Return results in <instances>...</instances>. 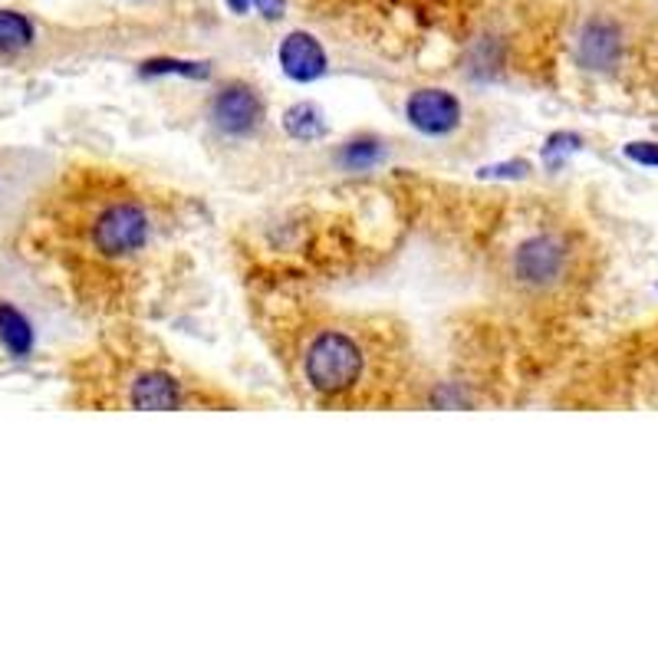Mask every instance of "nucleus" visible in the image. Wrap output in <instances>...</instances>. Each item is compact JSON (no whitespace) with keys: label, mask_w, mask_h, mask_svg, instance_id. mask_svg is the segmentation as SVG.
<instances>
[{"label":"nucleus","mask_w":658,"mask_h":658,"mask_svg":"<svg viewBox=\"0 0 658 658\" xmlns=\"http://www.w3.org/2000/svg\"><path fill=\"white\" fill-rule=\"evenodd\" d=\"M303 379L322 398H343L359 389L366 376L363 343L340 326H326L306 340L303 350Z\"/></svg>","instance_id":"1"},{"label":"nucleus","mask_w":658,"mask_h":658,"mask_svg":"<svg viewBox=\"0 0 658 658\" xmlns=\"http://www.w3.org/2000/svg\"><path fill=\"white\" fill-rule=\"evenodd\" d=\"M152 241V214L149 207L126 194L109 198L89 225V244L102 261H129L142 254Z\"/></svg>","instance_id":"2"},{"label":"nucleus","mask_w":658,"mask_h":658,"mask_svg":"<svg viewBox=\"0 0 658 658\" xmlns=\"http://www.w3.org/2000/svg\"><path fill=\"white\" fill-rule=\"evenodd\" d=\"M510 267H514V277L520 287L551 290L557 283H564L570 274V244L560 235L540 231L517 244Z\"/></svg>","instance_id":"3"},{"label":"nucleus","mask_w":658,"mask_h":658,"mask_svg":"<svg viewBox=\"0 0 658 658\" xmlns=\"http://www.w3.org/2000/svg\"><path fill=\"white\" fill-rule=\"evenodd\" d=\"M207 119L225 139H251L261 132V126L267 119V105H264V96L257 92V86L235 79L211 96Z\"/></svg>","instance_id":"4"},{"label":"nucleus","mask_w":658,"mask_h":658,"mask_svg":"<svg viewBox=\"0 0 658 658\" xmlns=\"http://www.w3.org/2000/svg\"><path fill=\"white\" fill-rule=\"evenodd\" d=\"M405 119L428 139H448L465 123V105L442 86H421L405 99Z\"/></svg>","instance_id":"5"},{"label":"nucleus","mask_w":658,"mask_h":658,"mask_svg":"<svg viewBox=\"0 0 658 658\" xmlns=\"http://www.w3.org/2000/svg\"><path fill=\"white\" fill-rule=\"evenodd\" d=\"M126 402L132 408H142V412H168V408H181L188 402L185 395V382L168 372V369H142L129 379V389H126Z\"/></svg>","instance_id":"6"},{"label":"nucleus","mask_w":658,"mask_h":658,"mask_svg":"<svg viewBox=\"0 0 658 658\" xmlns=\"http://www.w3.org/2000/svg\"><path fill=\"white\" fill-rule=\"evenodd\" d=\"M622 53H625V40H622L619 24H612L606 17H596L580 30L577 60H580L583 69L609 73V69H616L622 63Z\"/></svg>","instance_id":"7"},{"label":"nucleus","mask_w":658,"mask_h":658,"mask_svg":"<svg viewBox=\"0 0 658 658\" xmlns=\"http://www.w3.org/2000/svg\"><path fill=\"white\" fill-rule=\"evenodd\" d=\"M277 60H280L283 76L293 79V83H300V86L322 79L326 69H329V56H326L322 43L313 34H306V30L287 34L280 40V47H277Z\"/></svg>","instance_id":"8"},{"label":"nucleus","mask_w":658,"mask_h":658,"mask_svg":"<svg viewBox=\"0 0 658 658\" xmlns=\"http://www.w3.org/2000/svg\"><path fill=\"white\" fill-rule=\"evenodd\" d=\"M34 322L11 303H0V346L14 359H27L34 353Z\"/></svg>","instance_id":"9"},{"label":"nucleus","mask_w":658,"mask_h":658,"mask_svg":"<svg viewBox=\"0 0 658 658\" xmlns=\"http://www.w3.org/2000/svg\"><path fill=\"white\" fill-rule=\"evenodd\" d=\"M283 132L293 142H316L326 136V116L319 113V105L313 102H296L283 113Z\"/></svg>","instance_id":"10"},{"label":"nucleus","mask_w":658,"mask_h":658,"mask_svg":"<svg viewBox=\"0 0 658 658\" xmlns=\"http://www.w3.org/2000/svg\"><path fill=\"white\" fill-rule=\"evenodd\" d=\"M389 155L385 142L376 139V136H359V139H350L343 149H340V165L346 172H369L376 165H382Z\"/></svg>","instance_id":"11"},{"label":"nucleus","mask_w":658,"mask_h":658,"mask_svg":"<svg viewBox=\"0 0 658 658\" xmlns=\"http://www.w3.org/2000/svg\"><path fill=\"white\" fill-rule=\"evenodd\" d=\"M37 40V30L27 14L0 11V53H24Z\"/></svg>","instance_id":"12"},{"label":"nucleus","mask_w":658,"mask_h":658,"mask_svg":"<svg viewBox=\"0 0 658 658\" xmlns=\"http://www.w3.org/2000/svg\"><path fill=\"white\" fill-rule=\"evenodd\" d=\"M142 76L159 79V76H181V79H207L211 66L198 60H178V56H152L139 66Z\"/></svg>","instance_id":"13"},{"label":"nucleus","mask_w":658,"mask_h":658,"mask_svg":"<svg viewBox=\"0 0 658 658\" xmlns=\"http://www.w3.org/2000/svg\"><path fill=\"white\" fill-rule=\"evenodd\" d=\"M580 149V136H570V132H554L543 145V159L551 165H560L567 155H573Z\"/></svg>","instance_id":"14"},{"label":"nucleus","mask_w":658,"mask_h":658,"mask_svg":"<svg viewBox=\"0 0 658 658\" xmlns=\"http://www.w3.org/2000/svg\"><path fill=\"white\" fill-rule=\"evenodd\" d=\"M625 159L642 168H658V142H629Z\"/></svg>","instance_id":"15"},{"label":"nucleus","mask_w":658,"mask_h":658,"mask_svg":"<svg viewBox=\"0 0 658 658\" xmlns=\"http://www.w3.org/2000/svg\"><path fill=\"white\" fill-rule=\"evenodd\" d=\"M527 172H530L527 162H504V165H488V168H481L484 178H523Z\"/></svg>","instance_id":"16"},{"label":"nucleus","mask_w":658,"mask_h":658,"mask_svg":"<svg viewBox=\"0 0 658 658\" xmlns=\"http://www.w3.org/2000/svg\"><path fill=\"white\" fill-rule=\"evenodd\" d=\"M283 4H287V0H254V8H257L261 17H267V21L283 17Z\"/></svg>","instance_id":"17"},{"label":"nucleus","mask_w":658,"mask_h":658,"mask_svg":"<svg viewBox=\"0 0 658 658\" xmlns=\"http://www.w3.org/2000/svg\"><path fill=\"white\" fill-rule=\"evenodd\" d=\"M228 8H231L235 14H248V11L254 8V0H228Z\"/></svg>","instance_id":"18"}]
</instances>
